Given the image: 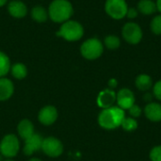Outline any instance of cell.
<instances>
[{
  "mask_svg": "<svg viewBox=\"0 0 161 161\" xmlns=\"http://www.w3.org/2000/svg\"><path fill=\"white\" fill-rule=\"evenodd\" d=\"M9 73L11 74L12 77L17 80H23L27 76L28 70L25 64L22 62H16L14 64H11Z\"/></svg>",
  "mask_w": 161,
  "mask_h": 161,
  "instance_id": "e0dca14e",
  "label": "cell"
},
{
  "mask_svg": "<svg viewBox=\"0 0 161 161\" xmlns=\"http://www.w3.org/2000/svg\"><path fill=\"white\" fill-rule=\"evenodd\" d=\"M156 5H157V8H158V10L159 12H161V0H157Z\"/></svg>",
  "mask_w": 161,
  "mask_h": 161,
  "instance_id": "4dcf8cb0",
  "label": "cell"
},
{
  "mask_svg": "<svg viewBox=\"0 0 161 161\" xmlns=\"http://www.w3.org/2000/svg\"><path fill=\"white\" fill-rule=\"evenodd\" d=\"M121 41L115 35H108L104 39V45L110 50H115L120 47Z\"/></svg>",
  "mask_w": 161,
  "mask_h": 161,
  "instance_id": "7402d4cb",
  "label": "cell"
},
{
  "mask_svg": "<svg viewBox=\"0 0 161 161\" xmlns=\"http://www.w3.org/2000/svg\"><path fill=\"white\" fill-rule=\"evenodd\" d=\"M41 151L48 158H56L63 154L64 146L62 142L54 136L43 138Z\"/></svg>",
  "mask_w": 161,
  "mask_h": 161,
  "instance_id": "8992f818",
  "label": "cell"
},
{
  "mask_svg": "<svg viewBox=\"0 0 161 161\" xmlns=\"http://www.w3.org/2000/svg\"><path fill=\"white\" fill-rule=\"evenodd\" d=\"M10 66L11 63L8 56L3 51H0V77L7 76V75L9 73Z\"/></svg>",
  "mask_w": 161,
  "mask_h": 161,
  "instance_id": "44dd1931",
  "label": "cell"
},
{
  "mask_svg": "<svg viewBox=\"0 0 161 161\" xmlns=\"http://www.w3.org/2000/svg\"><path fill=\"white\" fill-rule=\"evenodd\" d=\"M144 115L146 118L152 122H160L161 121V104L151 102L148 103L144 109Z\"/></svg>",
  "mask_w": 161,
  "mask_h": 161,
  "instance_id": "2e32d148",
  "label": "cell"
},
{
  "mask_svg": "<svg viewBox=\"0 0 161 161\" xmlns=\"http://www.w3.org/2000/svg\"><path fill=\"white\" fill-rule=\"evenodd\" d=\"M56 34L58 37L62 38L67 42H76L83 37L84 27L79 22L70 19L61 24Z\"/></svg>",
  "mask_w": 161,
  "mask_h": 161,
  "instance_id": "3957f363",
  "label": "cell"
},
{
  "mask_svg": "<svg viewBox=\"0 0 161 161\" xmlns=\"http://www.w3.org/2000/svg\"><path fill=\"white\" fill-rule=\"evenodd\" d=\"M30 15L32 19L37 23H44L49 18L48 11L45 8H43L41 5H36L31 8Z\"/></svg>",
  "mask_w": 161,
  "mask_h": 161,
  "instance_id": "ac0fdd59",
  "label": "cell"
},
{
  "mask_svg": "<svg viewBox=\"0 0 161 161\" xmlns=\"http://www.w3.org/2000/svg\"><path fill=\"white\" fill-rule=\"evenodd\" d=\"M7 2H8V0H0V8L5 6L7 4Z\"/></svg>",
  "mask_w": 161,
  "mask_h": 161,
  "instance_id": "1f68e13d",
  "label": "cell"
},
{
  "mask_svg": "<svg viewBox=\"0 0 161 161\" xmlns=\"http://www.w3.org/2000/svg\"><path fill=\"white\" fill-rule=\"evenodd\" d=\"M138 9L143 15H151L157 11V5L152 0H141L138 3Z\"/></svg>",
  "mask_w": 161,
  "mask_h": 161,
  "instance_id": "ffe728a7",
  "label": "cell"
},
{
  "mask_svg": "<svg viewBox=\"0 0 161 161\" xmlns=\"http://www.w3.org/2000/svg\"><path fill=\"white\" fill-rule=\"evenodd\" d=\"M4 161H14L13 159H11V158H6Z\"/></svg>",
  "mask_w": 161,
  "mask_h": 161,
  "instance_id": "e575fe53",
  "label": "cell"
},
{
  "mask_svg": "<svg viewBox=\"0 0 161 161\" xmlns=\"http://www.w3.org/2000/svg\"><path fill=\"white\" fill-rule=\"evenodd\" d=\"M153 97H154V95H153L152 93L146 92V93H144V95H143V100L146 101V102H148V103H151L152 100H153Z\"/></svg>",
  "mask_w": 161,
  "mask_h": 161,
  "instance_id": "f1b7e54d",
  "label": "cell"
},
{
  "mask_svg": "<svg viewBox=\"0 0 161 161\" xmlns=\"http://www.w3.org/2000/svg\"><path fill=\"white\" fill-rule=\"evenodd\" d=\"M122 35L128 43L138 44L142 39V30L138 24L130 22L123 26Z\"/></svg>",
  "mask_w": 161,
  "mask_h": 161,
  "instance_id": "ba28073f",
  "label": "cell"
},
{
  "mask_svg": "<svg viewBox=\"0 0 161 161\" xmlns=\"http://www.w3.org/2000/svg\"><path fill=\"white\" fill-rule=\"evenodd\" d=\"M28 161H42V160L41 158H34V157H33V158H30Z\"/></svg>",
  "mask_w": 161,
  "mask_h": 161,
  "instance_id": "d6a6232c",
  "label": "cell"
},
{
  "mask_svg": "<svg viewBox=\"0 0 161 161\" xmlns=\"http://www.w3.org/2000/svg\"><path fill=\"white\" fill-rule=\"evenodd\" d=\"M151 30L156 35H161V14L157 15L153 18L151 22Z\"/></svg>",
  "mask_w": 161,
  "mask_h": 161,
  "instance_id": "cb8c5ba5",
  "label": "cell"
},
{
  "mask_svg": "<svg viewBox=\"0 0 161 161\" xmlns=\"http://www.w3.org/2000/svg\"><path fill=\"white\" fill-rule=\"evenodd\" d=\"M104 52V44L97 38H91L86 40L80 46L81 56L88 60L97 59Z\"/></svg>",
  "mask_w": 161,
  "mask_h": 161,
  "instance_id": "5b68a950",
  "label": "cell"
},
{
  "mask_svg": "<svg viewBox=\"0 0 161 161\" xmlns=\"http://www.w3.org/2000/svg\"><path fill=\"white\" fill-rule=\"evenodd\" d=\"M58 118V111L55 106L47 105L42 107L38 113V121L44 126L54 125Z\"/></svg>",
  "mask_w": 161,
  "mask_h": 161,
  "instance_id": "9c48e42d",
  "label": "cell"
},
{
  "mask_svg": "<svg viewBox=\"0 0 161 161\" xmlns=\"http://www.w3.org/2000/svg\"><path fill=\"white\" fill-rule=\"evenodd\" d=\"M127 9L128 7L125 0H107L105 3V10L107 14L116 20L125 18Z\"/></svg>",
  "mask_w": 161,
  "mask_h": 161,
  "instance_id": "52a82bcc",
  "label": "cell"
},
{
  "mask_svg": "<svg viewBox=\"0 0 161 161\" xmlns=\"http://www.w3.org/2000/svg\"><path fill=\"white\" fill-rule=\"evenodd\" d=\"M121 126L125 131L132 132V131H134V130H136L138 128V122L136 121V119H134L132 117H125L124 119Z\"/></svg>",
  "mask_w": 161,
  "mask_h": 161,
  "instance_id": "603a6c76",
  "label": "cell"
},
{
  "mask_svg": "<svg viewBox=\"0 0 161 161\" xmlns=\"http://www.w3.org/2000/svg\"><path fill=\"white\" fill-rule=\"evenodd\" d=\"M129 114H130V117L136 119V118H139L141 115H142V108L138 106V105H133L129 109Z\"/></svg>",
  "mask_w": 161,
  "mask_h": 161,
  "instance_id": "484cf974",
  "label": "cell"
},
{
  "mask_svg": "<svg viewBox=\"0 0 161 161\" xmlns=\"http://www.w3.org/2000/svg\"><path fill=\"white\" fill-rule=\"evenodd\" d=\"M17 133L19 139L25 141L35 134L34 124L29 119H23L17 125Z\"/></svg>",
  "mask_w": 161,
  "mask_h": 161,
  "instance_id": "9a60e30c",
  "label": "cell"
},
{
  "mask_svg": "<svg viewBox=\"0 0 161 161\" xmlns=\"http://www.w3.org/2000/svg\"><path fill=\"white\" fill-rule=\"evenodd\" d=\"M43 138L40 135L35 133L28 139L24 141L23 146V153L26 157H32L38 151H41L42 144Z\"/></svg>",
  "mask_w": 161,
  "mask_h": 161,
  "instance_id": "30bf717a",
  "label": "cell"
},
{
  "mask_svg": "<svg viewBox=\"0 0 161 161\" xmlns=\"http://www.w3.org/2000/svg\"><path fill=\"white\" fill-rule=\"evenodd\" d=\"M135 84H136V87L138 90H140L142 92H147L153 87V80L150 75L142 74L137 76Z\"/></svg>",
  "mask_w": 161,
  "mask_h": 161,
  "instance_id": "d6986e66",
  "label": "cell"
},
{
  "mask_svg": "<svg viewBox=\"0 0 161 161\" xmlns=\"http://www.w3.org/2000/svg\"><path fill=\"white\" fill-rule=\"evenodd\" d=\"M21 150V142L15 134H7L0 141V154L5 158L13 159Z\"/></svg>",
  "mask_w": 161,
  "mask_h": 161,
  "instance_id": "277c9868",
  "label": "cell"
},
{
  "mask_svg": "<svg viewBox=\"0 0 161 161\" xmlns=\"http://www.w3.org/2000/svg\"><path fill=\"white\" fill-rule=\"evenodd\" d=\"M10 1H12V0H10Z\"/></svg>",
  "mask_w": 161,
  "mask_h": 161,
  "instance_id": "d590c367",
  "label": "cell"
},
{
  "mask_svg": "<svg viewBox=\"0 0 161 161\" xmlns=\"http://www.w3.org/2000/svg\"><path fill=\"white\" fill-rule=\"evenodd\" d=\"M5 159H6V158H4V157H3V156L0 154V161H4Z\"/></svg>",
  "mask_w": 161,
  "mask_h": 161,
  "instance_id": "836d02e7",
  "label": "cell"
},
{
  "mask_svg": "<svg viewBox=\"0 0 161 161\" xmlns=\"http://www.w3.org/2000/svg\"><path fill=\"white\" fill-rule=\"evenodd\" d=\"M117 99V93L111 89H105L101 91L97 96L96 103L102 109L113 107Z\"/></svg>",
  "mask_w": 161,
  "mask_h": 161,
  "instance_id": "7c38bea8",
  "label": "cell"
},
{
  "mask_svg": "<svg viewBox=\"0 0 161 161\" xmlns=\"http://www.w3.org/2000/svg\"><path fill=\"white\" fill-rule=\"evenodd\" d=\"M153 95L158 100L161 101V80L156 82L155 85L153 86Z\"/></svg>",
  "mask_w": 161,
  "mask_h": 161,
  "instance_id": "4316f807",
  "label": "cell"
},
{
  "mask_svg": "<svg viewBox=\"0 0 161 161\" xmlns=\"http://www.w3.org/2000/svg\"><path fill=\"white\" fill-rule=\"evenodd\" d=\"M125 118V110L118 106H113L108 108H104L98 115V125L107 130H112L122 125Z\"/></svg>",
  "mask_w": 161,
  "mask_h": 161,
  "instance_id": "6da1fadb",
  "label": "cell"
},
{
  "mask_svg": "<svg viewBox=\"0 0 161 161\" xmlns=\"http://www.w3.org/2000/svg\"><path fill=\"white\" fill-rule=\"evenodd\" d=\"M47 11L49 18L54 23L63 24L73 16L74 7L69 0H53Z\"/></svg>",
  "mask_w": 161,
  "mask_h": 161,
  "instance_id": "7a4b0ae2",
  "label": "cell"
},
{
  "mask_svg": "<svg viewBox=\"0 0 161 161\" xmlns=\"http://www.w3.org/2000/svg\"><path fill=\"white\" fill-rule=\"evenodd\" d=\"M15 88L11 79L5 77H0V102H6L9 100L13 93Z\"/></svg>",
  "mask_w": 161,
  "mask_h": 161,
  "instance_id": "5bb4252c",
  "label": "cell"
},
{
  "mask_svg": "<svg viewBox=\"0 0 161 161\" xmlns=\"http://www.w3.org/2000/svg\"><path fill=\"white\" fill-rule=\"evenodd\" d=\"M138 9L135 8H128L127 9V12H126V17L129 18V19H134L138 16Z\"/></svg>",
  "mask_w": 161,
  "mask_h": 161,
  "instance_id": "83f0119b",
  "label": "cell"
},
{
  "mask_svg": "<svg viewBox=\"0 0 161 161\" xmlns=\"http://www.w3.org/2000/svg\"><path fill=\"white\" fill-rule=\"evenodd\" d=\"M117 105L122 109H129L133 105H135V95L133 92L127 88L121 89L117 92Z\"/></svg>",
  "mask_w": 161,
  "mask_h": 161,
  "instance_id": "8fae6325",
  "label": "cell"
},
{
  "mask_svg": "<svg viewBox=\"0 0 161 161\" xmlns=\"http://www.w3.org/2000/svg\"><path fill=\"white\" fill-rule=\"evenodd\" d=\"M151 161H161V145L155 146L149 154Z\"/></svg>",
  "mask_w": 161,
  "mask_h": 161,
  "instance_id": "d4e9b609",
  "label": "cell"
},
{
  "mask_svg": "<svg viewBox=\"0 0 161 161\" xmlns=\"http://www.w3.org/2000/svg\"><path fill=\"white\" fill-rule=\"evenodd\" d=\"M117 85H118V81L115 78H111L108 81V86H109V89H111V90H113L114 88H116Z\"/></svg>",
  "mask_w": 161,
  "mask_h": 161,
  "instance_id": "f546056e",
  "label": "cell"
},
{
  "mask_svg": "<svg viewBox=\"0 0 161 161\" xmlns=\"http://www.w3.org/2000/svg\"><path fill=\"white\" fill-rule=\"evenodd\" d=\"M8 11L10 16L16 19H21L26 16L28 9L26 5L20 0H12L8 4Z\"/></svg>",
  "mask_w": 161,
  "mask_h": 161,
  "instance_id": "4fadbf2b",
  "label": "cell"
}]
</instances>
